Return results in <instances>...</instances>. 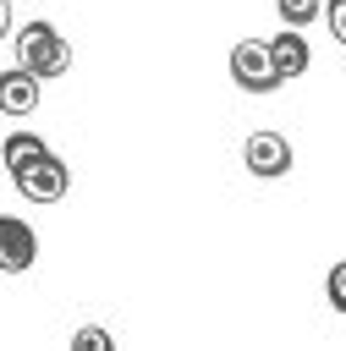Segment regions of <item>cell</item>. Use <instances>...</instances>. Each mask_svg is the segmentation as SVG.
Instances as JSON below:
<instances>
[{"instance_id":"1","label":"cell","mask_w":346,"mask_h":351,"mask_svg":"<svg viewBox=\"0 0 346 351\" xmlns=\"http://www.w3.org/2000/svg\"><path fill=\"white\" fill-rule=\"evenodd\" d=\"M16 49H22V66L38 71V77H60V71L71 66V44L60 38L55 22H27V27L16 33Z\"/></svg>"},{"instance_id":"2","label":"cell","mask_w":346,"mask_h":351,"mask_svg":"<svg viewBox=\"0 0 346 351\" xmlns=\"http://www.w3.org/2000/svg\"><path fill=\"white\" fill-rule=\"evenodd\" d=\"M11 186L27 197V203H60L66 197V186H71V170H66V159L60 154H38V159H27L22 170H11Z\"/></svg>"},{"instance_id":"3","label":"cell","mask_w":346,"mask_h":351,"mask_svg":"<svg viewBox=\"0 0 346 351\" xmlns=\"http://www.w3.org/2000/svg\"><path fill=\"white\" fill-rule=\"evenodd\" d=\"M231 82L247 88V93H275V88H280V66H275L269 44L242 38V44L231 49Z\"/></svg>"},{"instance_id":"4","label":"cell","mask_w":346,"mask_h":351,"mask_svg":"<svg viewBox=\"0 0 346 351\" xmlns=\"http://www.w3.org/2000/svg\"><path fill=\"white\" fill-rule=\"evenodd\" d=\"M242 165H247L258 181L286 176V170H291V137H286V132H253V137L242 143Z\"/></svg>"},{"instance_id":"5","label":"cell","mask_w":346,"mask_h":351,"mask_svg":"<svg viewBox=\"0 0 346 351\" xmlns=\"http://www.w3.org/2000/svg\"><path fill=\"white\" fill-rule=\"evenodd\" d=\"M33 258H38L33 225H22L16 214H5V219H0V269H5V274H22V269H33Z\"/></svg>"},{"instance_id":"6","label":"cell","mask_w":346,"mask_h":351,"mask_svg":"<svg viewBox=\"0 0 346 351\" xmlns=\"http://www.w3.org/2000/svg\"><path fill=\"white\" fill-rule=\"evenodd\" d=\"M38 71H27V66H11V71H0V110L5 115H33L38 110Z\"/></svg>"},{"instance_id":"7","label":"cell","mask_w":346,"mask_h":351,"mask_svg":"<svg viewBox=\"0 0 346 351\" xmlns=\"http://www.w3.org/2000/svg\"><path fill=\"white\" fill-rule=\"evenodd\" d=\"M269 55H275V66H280V82H297V77L313 66V49H308L302 27H280V33L269 38Z\"/></svg>"},{"instance_id":"8","label":"cell","mask_w":346,"mask_h":351,"mask_svg":"<svg viewBox=\"0 0 346 351\" xmlns=\"http://www.w3.org/2000/svg\"><path fill=\"white\" fill-rule=\"evenodd\" d=\"M44 154V137L38 132H5V148H0V159H5V176L11 170H22L27 159H38Z\"/></svg>"},{"instance_id":"9","label":"cell","mask_w":346,"mask_h":351,"mask_svg":"<svg viewBox=\"0 0 346 351\" xmlns=\"http://www.w3.org/2000/svg\"><path fill=\"white\" fill-rule=\"evenodd\" d=\"M275 5H280L286 27H308L313 16H324V0H275Z\"/></svg>"},{"instance_id":"10","label":"cell","mask_w":346,"mask_h":351,"mask_svg":"<svg viewBox=\"0 0 346 351\" xmlns=\"http://www.w3.org/2000/svg\"><path fill=\"white\" fill-rule=\"evenodd\" d=\"M71 346H77V351H110V346H115V335H110V329H99V324H88V329H77V335H71Z\"/></svg>"},{"instance_id":"11","label":"cell","mask_w":346,"mask_h":351,"mask_svg":"<svg viewBox=\"0 0 346 351\" xmlns=\"http://www.w3.org/2000/svg\"><path fill=\"white\" fill-rule=\"evenodd\" d=\"M324 296H330V307H335V313H346V258L324 274Z\"/></svg>"},{"instance_id":"12","label":"cell","mask_w":346,"mask_h":351,"mask_svg":"<svg viewBox=\"0 0 346 351\" xmlns=\"http://www.w3.org/2000/svg\"><path fill=\"white\" fill-rule=\"evenodd\" d=\"M324 22H330V33H335V44L346 49V0H324Z\"/></svg>"}]
</instances>
